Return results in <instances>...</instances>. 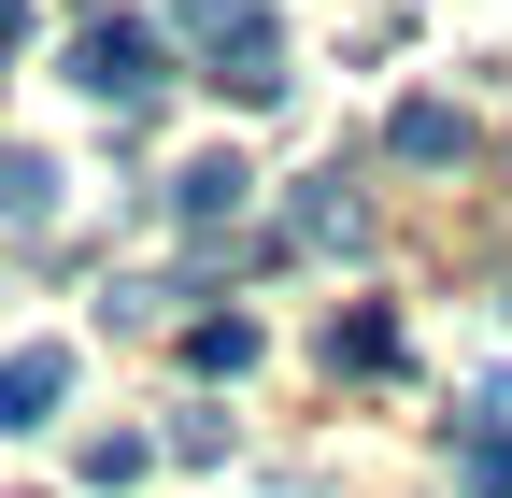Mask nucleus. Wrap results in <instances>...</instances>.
<instances>
[{"label":"nucleus","mask_w":512,"mask_h":498,"mask_svg":"<svg viewBox=\"0 0 512 498\" xmlns=\"http://www.w3.org/2000/svg\"><path fill=\"white\" fill-rule=\"evenodd\" d=\"M72 86L114 100V114H143V100L171 86V43H157L143 15H86V29H72Z\"/></svg>","instance_id":"nucleus-2"},{"label":"nucleus","mask_w":512,"mask_h":498,"mask_svg":"<svg viewBox=\"0 0 512 498\" xmlns=\"http://www.w3.org/2000/svg\"><path fill=\"white\" fill-rule=\"evenodd\" d=\"M185 356H200V370H256V328H242V314H214L200 342H185Z\"/></svg>","instance_id":"nucleus-10"},{"label":"nucleus","mask_w":512,"mask_h":498,"mask_svg":"<svg viewBox=\"0 0 512 498\" xmlns=\"http://www.w3.org/2000/svg\"><path fill=\"white\" fill-rule=\"evenodd\" d=\"M43 200H57V171H43V157H15V143H0V214H43Z\"/></svg>","instance_id":"nucleus-9"},{"label":"nucleus","mask_w":512,"mask_h":498,"mask_svg":"<svg viewBox=\"0 0 512 498\" xmlns=\"http://www.w3.org/2000/svg\"><path fill=\"white\" fill-rule=\"evenodd\" d=\"M328 370H399V314H384V299L328 314Z\"/></svg>","instance_id":"nucleus-7"},{"label":"nucleus","mask_w":512,"mask_h":498,"mask_svg":"<svg viewBox=\"0 0 512 498\" xmlns=\"http://www.w3.org/2000/svg\"><path fill=\"white\" fill-rule=\"evenodd\" d=\"M242 185H256L242 157H185V185H171V214H185V228H228V214H242Z\"/></svg>","instance_id":"nucleus-6"},{"label":"nucleus","mask_w":512,"mask_h":498,"mask_svg":"<svg viewBox=\"0 0 512 498\" xmlns=\"http://www.w3.org/2000/svg\"><path fill=\"white\" fill-rule=\"evenodd\" d=\"M456 484H470V498H512V399H498V385H484L470 427H456Z\"/></svg>","instance_id":"nucleus-4"},{"label":"nucleus","mask_w":512,"mask_h":498,"mask_svg":"<svg viewBox=\"0 0 512 498\" xmlns=\"http://www.w3.org/2000/svg\"><path fill=\"white\" fill-rule=\"evenodd\" d=\"M384 157H413V171H456V157H470V114H456V100H399V114H384Z\"/></svg>","instance_id":"nucleus-5"},{"label":"nucleus","mask_w":512,"mask_h":498,"mask_svg":"<svg viewBox=\"0 0 512 498\" xmlns=\"http://www.w3.org/2000/svg\"><path fill=\"white\" fill-rule=\"evenodd\" d=\"M370 214H356V185H313V200H299V242H356Z\"/></svg>","instance_id":"nucleus-8"},{"label":"nucleus","mask_w":512,"mask_h":498,"mask_svg":"<svg viewBox=\"0 0 512 498\" xmlns=\"http://www.w3.org/2000/svg\"><path fill=\"white\" fill-rule=\"evenodd\" d=\"M57 399H72V342H15L0 356V427H57Z\"/></svg>","instance_id":"nucleus-3"},{"label":"nucleus","mask_w":512,"mask_h":498,"mask_svg":"<svg viewBox=\"0 0 512 498\" xmlns=\"http://www.w3.org/2000/svg\"><path fill=\"white\" fill-rule=\"evenodd\" d=\"M171 29L200 43V72L228 100H285V29H271V0H171Z\"/></svg>","instance_id":"nucleus-1"}]
</instances>
